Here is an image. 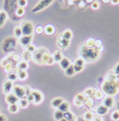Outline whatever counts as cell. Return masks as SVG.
Listing matches in <instances>:
<instances>
[{
	"label": "cell",
	"mask_w": 119,
	"mask_h": 121,
	"mask_svg": "<svg viewBox=\"0 0 119 121\" xmlns=\"http://www.w3.org/2000/svg\"><path fill=\"white\" fill-rule=\"evenodd\" d=\"M25 8H22V7H17V10H16V12H15L16 16L18 17H23L24 15H25Z\"/></svg>",
	"instance_id": "cell-37"
},
{
	"label": "cell",
	"mask_w": 119,
	"mask_h": 121,
	"mask_svg": "<svg viewBox=\"0 0 119 121\" xmlns=\"http://www.w3.org/2000/svg\"><path fill=\"white\" fill-rule=\"evenodd\" d=\"M75 99L78 100V101H81V102H84V99H85V96L83 95V93H77L75 95Z\"/></svg>",
	"instance_id": "cell-40"
},
{
	"label": "cell",
	"mask_w": 119,
	"mask_h": 121,
	"mask_svg": "<svg viewBox=\"0 0 119 121\" xmlns=\"http://www.w3.org/2000/svg\"><path fill=\"white\" fill-rule=\"evenodd\" d=\"M74 65H79V66H83V65H84V60H83L82 58H77Z\"/></svg>",
	"instance_id": "cell-46"
},
{
	"label": "cell",
	"mask_w": 119,
	"mask_h": 121,
	"mask_svg": "<svg viewBox=\"0 0 119 121\" xmlns=\"http://www.w3.org/2000/svg\"><path fill=\"white\" fill-rule=\"evenodd\" d=\"M17 78L20 80H25L28 78L27 72H25V71H19V72H17Z\"/></svg>",
	"instance_id": "cell-32"
},
{
	"label": "cell",
	"mask_w": 119,
	"mask_h": 121,
	"mask_svg": "<svg viewBox=\"0 0 119 121\" xmlns=\"http://www.w3.org/2000/svg\"><path fill=\"white\" fill-rule=\"evenodd\" d=\"M16 45H17V39L13 37H11L4 39V41L2 44V49L4 52H11V51L15 49Z\"/></svg>",
	"instance_id": "cell-4"
},
{
	"label": "cell",
	"mask_w": 119,
	"mask_h": 121,
	"mask_svg": "<svg viewBox=\"0 0 119 121\" xmlns=\"http://www.w3.org/2000/svg\"><path fill=\"white\" fill-rule=\"evenodd\" d=\"M32 55H33V54H31V52H29L28 51L25 50V52L22 53V55H21V58L23 59V61L27 62V61H29L30 59H32Z\"/></svg>",
	"instance_id": "cell-25"
},
{
	"label": "cell",
	"mask_w": 119,
	"mask_h": 121,
	"mask_svg": "<svg viewBox=\"0 0 119 121\" xmlns=\"http://www.w3.org/2000/svg\"><path fill=\"white\" fill-rule=\"evenodd\" d=\"M22 30L23 36H32L34 32V25L30 21H24L19 25Z\"/></svg>",
	"instance_id": "cell-5"
},
{
	"label": "cell",
	"mask_w": 119,
	"mask_h": 121,
	"mask_svg": "<svg viewBox=\"0 0 119 121\" xmlns=\"http://www.w3.org/2000/svg\"><path fill=\"white\" fill-rule=\"evenodd\" d=\"M0 121H7V117L4 114H0Z\"/></svg>",
	"instance_id": "cell-53"
},
{
	"label": "cell",
	"mask_w": 119,
	"mask_h": 121,
	"mask_svg": "<svg viewBox=\"0 0 119 121\" xmlns=\"http://www.w3.org/2000/svg\"><path fill=\"white\" fill-rule=\"evenodd\" d=\"M12 91H13L14 94L19 99H25V97L26 96V91H25V87H22V86H19V85H14Z\"/></svg>",
	"instance_id": "cell-7"
},
{
	"label": "cell",
	"mask_w": 119,
	"mask_h": 121,
	"mask_svg": "<svg viewBox=\"0 0 119 121\" xmlns=\"http://www.w3.org/2000/svg\"><path fill=\"white\" fill-rule=\"evenodd\" d=\"M111 3L112 4H119V0H112V1H111Z\"/></svg>",
	"instance_id": "cell-55"
},
{
	"label": "cell",
	"mask_w": 119,
	"mask_h": 121,
	"mask_svg": "<svg viewBox=\"0 0 119 121\" xmlns=\"http://www.w3.org/2000/svg\"><path fill=\"white\" fill-rule=\"evenodd\" d=\"M95 111H96V112H97V114L98 116H104L108 113L109 109L107 107H105L104 105H101L97 106L96 109H95Z\"/></svg>",
	"instance_id": "cell-13"
},
{
	"label": "cell",
	"mask_w": 119,
	"mask_h": 121,
	"mask_svg": "<svg viewBox=\"0 0 119 121\" xmlns=\"http://www.w3.org/2000/svg\"><path fill=\"white\" fill-rule=\"evenodd\" d=\"M63 118H64V113L60 112L59 110L55 111V112H54V118H55L56 120L60 121Z\"/></svg>",
	"instance_id": "cell-33"
},
{
	"label": "cell",
	"mask_w": 119,
	"mask_h": 121,
	"mask_svg": "<svg viewBox=\"0 0 119 121\" xmlns=\"http://www.w3.org/2000/svg\"><path fill=\"white\" fill-rule=\"evenodd\" d=\"M83 45L86 47H89V48H94L95 47V39H87Z\"/></svg>",
	"instance_id": "cell-34"
},
{
	"label": "cell",
	"mask_w": 119,
	"mask_h": 121,
	"mask_svg": "<svg viewBox=\"0 0 119 121\" xmlns=\"http://www.w3.org/2000/svg\"><path fill=\"white\" fill-rule=\"evenodd\" d=\"M73 103H74V105L78 108H83L84 106V104H83V102H81V101H78L77 99H73Z\"/></svg>",
	"instance_id": "cell-43"
},
{
	"label": "cell",
	"mask_w": 119,
	"mask_h": 121,
	"mask_svg": "<svg viewBox=\"0 0 119 121\" xmlns=\"http://www.w3.org/2000/svg\"><path fill=\"white\" fill-rule=\"evenodd\" d=\"M91 8L93 10H98L100 8V4L97 1H93L91 4Z\"/></svg>",
	"instance_id": "cell-48"
},
{
	"label": "cell",
	"mask_w": 119,
	"mask_h": 121,
	"mask_svg": "<svg viewBox=\"0 0 119 121\" xmlns=\"http://www.w3.org/2000/svg\"><path fill=\"white\" fill-rule=\"evenodd\" d=\"M27 1L26 0H18L17 1V6L18 7H22V8H25V6L27 5Z\"/></svg>",
	"instance_id": "cell-45"
},
{
	"label": "cell",
	"mask_w": 119,
	"mask_h": 121,
	"mask_svg": "<svg viewBox=\"0 0 119 121\" xmlns=\"http://www.w3.org/2000/svg\"><path fill=\"white\" fill-rule=\"evenodd\" d=\"M31 94L33 95V98H34V101H33L34 104H36V105L41 104V102L44 99V96H43L41 91H37V90H32L31 91Z\"/></svg>",
	"instance_id": "cell-8"
},
{
	"label": "cell",
	"mask_w": 119,
	"mask_h": 121,
	"mask_svg": "<svg viewBox=\"0 0 119 121\" xmlns=\"http://www.w3.org/2000/svg\"><path fill=\"white\" fill-rule=\"evenodd\" d=\"M13 87H14L13 82L9 81V80H6V81H4V84H3V91H4V92L6 94V95L11 93V91L13 90Z\"/></svg>",
	"instance_id": "cell-10"
},
{
	"label": "cell",
	"mask_w": 119,
	"mask_h": 121,
	"mask_svg": "<svg viewBox=\"0 0 119 121\" xmlns=\"http://www.w3.org/2000/svg\"><path fill=\"white\" fill-rule=\"evenodd\" d=\"M111 119L114 121H118L119 120V111H114L111 113Z\"/></svg>",
	"instance_id": "cell-39"
},
{
	"label": "cell",
	"mask_w": 119,
	"mask_h": 121,
	"mask_svg": "<svg viewBox=\"0 0 119 121\" xmlns=\"http://www.w3.org/2000/svg\"><path fill=\"white\" fill-rule=\"evenodd\" d=\"M92 121H103V119L100 116H98V117H94V118H93Z\"/></svg>",
	"instance_id": "cell-54"
},
{
	"label": "cell",
	"mask_w": 119,
	"mask_h": 121,
	"mask_svg": "<svg viewBox=\"0 0 119 121\" xmlns=\"http://www.w3.org/2000/svg\"><path fill=\"white\" fill-rule=\"evenodd\" d=\"M26 51H28L29 52H31V54H33V53H35V52L37 51V48L34 45H32V44H30V45H28L27 47H26Z\"/></svg>",
	"instance_id": "cell-41"
},
{
	"label": "cell",
	"mask_w": 119,
	"mask_h": 121,
	"mask_svg": "<svg viewBox=\"0 0 119 121\" xmlns=\"http://www.w3.org/2000/svg\"><path fill=\"white\" fill-rule=\"evenodd\" d=\"M50 56L51 55L46 49L39 48V49H37L35 53H33L32 60L38 65H47L48 60L50 58Z\"/></svg>",
	"instance_id": "cell-3"
},
{
	"label": "cell",
	"mask_w": 119,
	"mask_h": 121,
	"mask_svg": "<svg viewBox=\"0 0 119 121\" xmlns=\"http://www.w3.org/2000/svg\"><path fill=\"white\" fill-rule=\"evenodd\" d=\"M74 3H75V1H68V4H73Z\"/></svg>",
	"instance_id": "cell-57"
},
{
	"label": "cell",
	"mask_w": 119,
	"mask_h": 121,
	"mask_svg": "<svg viewBox=\"0 0 119 121\" xmlns=\"http://www.w3.org/2000/svg\"><path fill=\"white\" fill-rule=\"evenodd\" d=\"M103 3L104 4H108V3H111V1H108V0H103Z\"/></svg>",
	"instance_id": "cell-58"
},
{
	"label": "cell",
	"mask_w": 119,
	"mask_h": 121,
	"mask_svg": "<svg viewBox=\"0 0 119 121\" xmlns=\"http://www.w3.org/2000/svg\"><path fill=\"white\" fill-rule=\"evenodd\" d=\"M51 56H52L53 58L54 63H59L63 59V58H64V56H63V54H62V52L60 51H56Z\"/></svg>",
	"instance_id": "cell-17"
},
{
	"label": "cell",
	"mask_w": 119,
	"mask_h": 121,
	"mask_svg": "<svg viewBox=\"0 0 119 121\" xmlns=\"http://www.w3.org/2000/svg\"><path fill=\"white\" fill-rule=\"evenodd\" d=\"M75 73L76 72H75V70H74V67H73V65H70L65 70V74H66L67 76L71 77V76H74Z\"/></svg>",
	"instance_id": "cell-30"
},
{
	"label": "cell",
	"mask_w": 119,
	"mask_h": 121,
	"mask_svg": "<svg viewBox=\"0 0 119 121\" xmlns=\"http://www.w3.org/2000/svg\"><path fill=\"white\" fill-rule=\"evenodd\" d=\"M83 104H84V106L90 108V109H91L95 105V101H94V99H93V98H91V97H85V99H84Z\"/></svg>",
	"instance_id": "cell-15"
},
{
	"label": "cell",
	"mask_w": 119,
	"mask_h": 121,
	"mask_svg": "<svg viewBox=\"0 0 119 121\" xmlns=\"http://www.w3.org/2000/svg\"><path fill=\"white\" fill-rule=\"evenodd\" d=\"M70 41H68V40H65V39H62L60 41H57V45L60 49L63 50H66L70 47Z\"/></svg>",
	"instance_id": "cell-16"
},
{
	"label": "cell",
	"mask_w": 119,
	"mask_h": 121,
	"mask_svg": "<svg viewBox=\"0 0 119 121\" xmlns=\"http://www.w3.org/2000/svg\"><path fill=\"white\" fill-rule=\"evenodd\" d=\"M25 99H26V100H27L29 103H33L34 98H33V95L31 94V91L30 92V93L26 94V96H25Z\"/></svg>",
	"instance_id": "cell-44"
},
{
	"label": "cell",
	"mask_w": 119,
	"mask_h": 121,
	"mask_svg": "<svg viewBox=\"0 0 119 121\" xmlns=\"http://www.w3.org/2000/svg\"><path fill=\"white\" fill-rule=\"evenodd\" d=\"M32 39H33V37L32 36H23L22 38H20L19 39V43L22 46L27 47L28 45L31 44Z\"/></svg>",
	"instance_id": "cell-12"
},
{
	"label": "cell",
	"mask_w": 119,
	"mask_h": 121,
	"mask_svg": "<svg viewBox=\"0 0 119 121\" xmlns=\"http://www.w3.org/2000/svg\"><path fill=\"white\" fill-rule=\"evenodd\" d=\"M7 78H8L9 81H11V82H13L15 80H17L18 78H17V74L16 72H11L10 74H8L7 76Z\"/></svg>",
	"instance_id": "cell-38"
},
{
	"label": "cell",
	"mask_w": 119,
	"mask_h": 121,
	"mask_svg": "<svg viewBox=\"0 0 119 121\" xmlns=\"http://www.w3.org/2000/svg\"><path fill=\"white\" fill-rule=\"evenodd\" d=\"M101 88L104 94L114 97L119 92V84L116 80H105L103 82Z\"/></svg>",
	"instance_id": "cell-2"
},
{
	"label": "cell",
	"mask_w": 119,
	"mask_h": 121,
	"mask_svg": "<svg viewBox=\"0 0 119 121\" xmlns=\"http://www.w3.org/2000/svg\"><path fill=\"white\" fill-rule=\"evenodd\" d=\"M95 47L96 48L103 47V41L101 39H95Z\"/></svg>",
	"instance_id": "cell-47"
},
{
	"label": "cell",
	"mask_w": 119,
	"mask_h": 121,
	"mask_svg": "<svg viewBox=\"0 0 119 121\" xmlns=\"http://www.w3.org/2000/svg\"><path fill=\"white\" fill-rule=\"evenodd\" d=\"M59 65H60V66H61V68L63 69V70H66L68 67H69L70 65V60L68 59L67 58H63V59H62L60 62H59Z\"/></svg>",
	"instance_id": "cell-21"
},
{
	"label": "cell",
	"mask_w": 119,
	"mask_h": 121,
	"mask_svg": "<svg viewBox=\"0 0 119 121\" xmlns=\"http://www.w3.org/2000/svg\"><path fill=\"white\" fill-rule=\"evenodd\" d=\"M79 52L81 54V57L83 60H86L87 62H94L97 60L100 57V53L97 52L96 47L94 48H89L84 45L81 46Z\"/></svg>",
	"instance_id": "cell-1"
},
{
	"label": "cell",
	"mask_w": 119,
	"mask_h": 121,
	"mask_svg": "<svg viewBox=\"0 0 119 121\" xmlns=\"http://www.w3.org/2000/svg\"><path fill=\"white\" fill-rule=\"evenodd\" d=\"M61 34H62V36H63V38H64L65 40H68V41H70V39H72V36H73L72 31L71 30H64Z\"/></svg>",
	"instance_id": "cell-23"
},
{
	"label": "cell",
	"mask_w": 119,
	"mask_h": 121,
	"mask_svg": "<svg viewBox=\"0 0 119 121\" xmlns=\"http://www.w3.org/2000/svg\"><path fill=\"white\" fill-rule=\"evenodd\" d=\"M44 32L47 36H52L56 32V28L52 25H45L44 28Z\"/></svg>",
	"instance_id": "cell-14"
},
{
	"label": "cell",
	"mask_w": 119,
	"mask_h": 121,
	"mask_svg": "<svg viewBox=\"0 0 119 121\" xmlns=\"http://www.w3.org/2000/svg\"><path fill=\"white\" fill-rule=\"evenodd\" d=\"M76 121H86V120L83 118V117H78V118H77Z\"/></svg>",
	"instance_id": "cell-56"
},
{
	"label": "cell",
	"mask_w": 119,
	"mask_h": 121,
	"mask_svg": "<svg viewBox=\"0 0 119 121\" xmlns=\"http://www.w3.org/2000/svg\"><path fill=\"white\" fill-rule=\"evenodd\" d=\"M9 112L11 113H17L19 110V105L18 104H14V105H10L8 107Z\"/></svg>",
	"instance_id": "cell-28"
},
{
	"label": "cell",
	"mask_w": 119,
	"mask_h": 121,
	"mask_svg": "<svg viewBox=\"0 0 119 121\" xmlns=\"http://www.w3.org/2000/svg\"><path fill=\"white\" fill-rule=\"evenodd\" d=\"M52 3H53L52 0H41V1H39L38 3L33 7L32 12H34V13L38 12V11H42L44 9L47 8L48 6H50Z\"/></svg>",
	"instance_id": "cell-6"
},
{
	"label": "cell",
	"mask_w": 119,
	"mask_h": 121,
	"mask_svg": "<svg viewBox=\"0 0 119 121\" xmlns=\"http://www.w3.org/2000/svg\"><path fill=\"white\" fill-rule=\"evenodd\" d=\"M34 31H35L37 34L40 35V34H42V33L44 32V27L41 26V25H37V26L34 29Z\"/></svg>",
	"instance_id": "cell-42"
},
{
	"label": "cell",
	"mask_w": 119,
	"mask_h": 121,
	"mask_svg": "<svg viewBox=\"0 0 119 121\" xmlns=\"http://www.w3.org/2000/svg\"><path fill=\"white\" fill-rule=\"evenodd\" d=\"M64 118L68 121H76V119H77V117L75 116V114L71 112H70V111L64 113Z\"/></svg>",
	"instance_id": "cell-22"
},
{
	"label": "cell",
	"mask_w": 119,
	"mask_h": 121,
	"mask_svg": "<svg viewBox=\"0 0 119 121\" xmlns=\"http://www.w3.org/2000/svg\"><path fill=\"white\" fill-rule=\"evenodd\" d=\"M96 91H97V89L95 88H87L85 89V91H83V93L85 97H91V98H93L95 93H96Z\"/></svg>",
	"instance_id": "cell-24"
},
{
	"label": "cell",
	"mask_w": 119,
	"mask_h": 121,
	"mask_svg": "<svg viewBox=\"0 0 119 121\" xmlns=\"http://www.w3.org/2000/svg\"><path fill=\"white\" fill-rule=\"evenodd\" d=\"M4 72H5L6 73L10 74V73H11V72H12L13 66H12V65H11V63H8V64H6L4 66Z\"/></svg>",
	"instance_id": "cell-36"
},
{
	"label": "cell",
	"mask_w": 119,
	"mask_h": 121,
	"mask_svg": "<svg viewBox=\"0 0 119 121\" xmlns=\"http://www.w3.org/2000/svg\"><path fill=\"white\" fill-rule=\"evenodd\" d=\"M8 19V14L6 11H1L0 12V27L4 25Z\"/></svg>",
	"instance_id": "cell-20"
},
{
	"label": "cell",
	"mask_w": 119,
	"mask_h": 121,
	"mask_svg": "<svg viewBox=\"0 0 119 121\" xmlns=\"http://www.w3.org/2000/svg\"><path fill=\"white\" fill-rule=\"evenodd\" d=\"M60 121H68V120H67V119H65V118H63Z\"/></svg>",
	"instance_id": "cell-59"
},
{
	"label": "cell",
	"mask_w": 119,
	"mask_h": 121,
	"mask_svg": "<svg viewBox=\"0 0 119 121\" xmlns=\"http://www.w3.org/2000/svg\"><path fill=\"white\" fill-rule=\"evenodd\" d=\"M115 105V99L114 97H104L103 99V105H104L105 107H107L108 109L112 108Z\"/></svg>",
	"instance_id": "cell-9"
},
{
	"label": "cell",
	"mask_w": 119,
	"mask_h": 121,
	"mask_svg": "<svg viewBox=\"0 0 119 121\" xmlns=\"http://www.w3.org/2000/svg\"><path fill=\"white\" fill-rule=\"evenodd\" d=\"M70 107V105L69 103H68L67 101H64L61 105H60V106L57 108V110H59L60 112H62L63 113H64V112H69Z\"/></svg>",
	"instance_id": "cell-18"
},
{
	"label": "cell",
	"mask_w": 119,
	"mask_h": 121,
	"mask_svg": "<svg viewBox=\"0 0 119 121\" xmlns=\"http://www.w3.org/2000/svg\"><path fill=\"white\" fill-rule=\"evenodd\" d=\"M14 35H15V37L17 38V39H20V38L23 37L22 30H21L20 26H16V27L14 28Z\"/></svg>",
	"instance_id": "cell-29"
},
{
	"label": "cell",
	"mask_w": 119,
	"mask_h": 121,
	"mask_svg": "<svg viewBox=\"0 0 119 121\" xmlns=\"http://www.w3.org/2000/svg\"><path fill=\"white\" fill-rule=\"evenodd\" d=\"M12 58H13V61H20L21 56L17 55V54H14V55L12 56Z\"/></svg>",
	"instance_id": "cell-51"
},
{
	"label": "cell",
	"mask_w": 119,
	"mask_h": 121,
	"mask_svg": "<svg viewBox=\"0 0 119 121\" xmlns=\"http://www.w3.org/2000/svg\"><path fill=\"white\" fill-rule=\"evenodd\" d=\"M83 118H84L86 121H92L93 120V118H94V115H93L92 112H90V111H87V112H84Z\"/></svg>",
	"instance_id": "cell-27"
},
{
	"label": "cell",
	"mask_w": 119,
	"mask_h": 121,
	"mask_svg": "<svg viewBox=\"0 0 119 121\" xmlns=\"http://www.w3.org/2000/svg\"><path fill=\"white\" fill-rule=\"evenodd\" d=\"M29 104H30V103L26 100V99H19V101H18V105H19V107H21V108H27Z\"/></svg>",
	"instance_id": "cell-35"
},
{
	"label": "cell",
	"mask_w": 119,
	"mask_h": 121,
	"mask_svg": "<svg viewBox=\"0 0 119 121\" xmlns=\"http://www.w3.org/2000/svg\"><path fill=\"white\" fill-rule=\"evenodd\" d=\"M94 98H95V99H97V100H103V98H104V93H103L102 91H100V90H97V91H96V93H95V95H94Z\"/></svg>",
	"instance_id": "cell-31"
},
{
	"label": "cell",
	"mask_w": 119,
	"mask_h": 121,
	"mask_svg": "<svg viewBox=\"0 0 119 121\" xmlns=\"http://www.w3.org/2000/svg\"><path fill=\"white\" fill-rule=\"evenodd\" d=\"M5 101L9 105H14V104H18L19 99L14 93H10L5 96Z\"/></svg>",
	"instance_id": "cell-11"
},
{
	"label": "cell",
	"mask_w": 119,
	"mask_h": 121,
	"mask_svg": "<svg viewBox=\"0 0 119 121\" xmlns=\"http://www.w3.org/2000/svg\"><path fill=\"white\" fill-rule=\"evenodd\" d=\"M28 67H29V65H28L27 62L23 60L20 61L18 65H17V72H19V71H26Z\"/></svg>",
	"instance_id": "cell-26"
},
{
	"label": "cell",
	"mask_w": 119,
	"mask_h": 121,
	"mask_svg": "<svg viewBox=\"0 0 119 121\" xmlns=\"http://www.w3.org/2000/svg\"><path fill=\"white\" fill-rule=\"evenodd\" d=\"M64 101V100L62 99V98H55V99H53L52 101H51V106H52L53 108L57 109Z\"/></svg>",
	"instance_id": "cell-19"
},
{
	"label": "cell",
	"mask_w": 119,
	"mask_h": 121,
	"mask_svg": "<svg viewBox=\"0 0 119 121\" xmlns=\"http://www.w3.org/2000/svg\"><path fill=\"white\" fill-rule=\"evenodd\" d=\"M78 6H79L80 8H83V7H85L86 6L85 1H79V2H78Z\"/></svg>",
	"instance_id": "cell-52"
},
{
	"label": "cell",
	"mask_w": 119,
	"mask_h": 121,
	"mask_svg": "<svg viewBox=\"0 0 119 121\" xmlns=\"http://www.w3.org/2000/svg\"><path fill=\"white\" fill-rule=\"evenodd\" d=\"M113 72L116 73V75L117 76V78H119V62L116 64V65L115 66V68H114Z\"/></svg>",
	"instance_id": "cell-50"
},
{
	"label": "cell",
	"mask_w": 119,
	"mask_h": 121,
	"mask_svg": "<svg viewBox=\"0 0 119 121\" xmlns=\"http://www.w3.org/2000/svg\"><path fill=\"white\" fill-rule=\"evenodd\" d=\"M73 67H74L75 72H81L83 70V66L77 65H74V64H73Z\"/></svg>",
	"instance_id": "cell-49"
},
{
	"label": "cell",
	"mask_w": 119,
	"mask_h": 121,
	"mask_svg": "<svg viewBox=\"0 0 119 121\" xmlns=\"http://www.w3.org/2000/svg\"><path fill=\"white\" fill-rule=\"evenodd\" d=\"M0 12H1V10H0Z\"/></svg>",
	"instance_id": "cell-60"
}]
</instances>
